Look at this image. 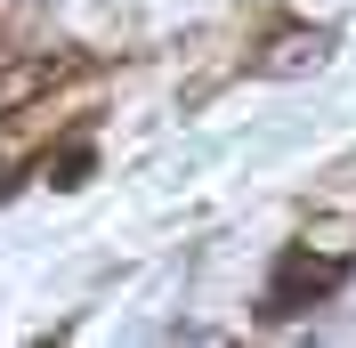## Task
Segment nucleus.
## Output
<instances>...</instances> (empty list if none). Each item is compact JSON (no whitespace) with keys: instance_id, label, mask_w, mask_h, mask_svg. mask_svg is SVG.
I'll use <instances>...</instances> for the list:
<instances>
[{"instance_id":"1","label":"nucleus","mask_w":356,"mask_h":348,"mask_svg":"<svg viewBox=\"0 0 356 348\" xmlns=\"http://www.w3.org/2000/svg\"><path fill=\"white\" fill-rule=\"evenodd\" d=\"M348 292V260L340 251H316V243H284L275 251V276L259 292V316L267 324H291V316H308V308L340 300Z\"/></svg>"},{"instance_id":"2","label":"nucleus","mask_w":356,"mask_h":348,"mask_svg":"<svg viewBox=\"0 0 356 348\" xmlns=\"http://www.w3.org/2000/svg\"><path fill=\"white\" fill-rule=\"evenodd\" d=\"M324 49H332V33L291 24V33H275V49H267V57H251V73H308V65H324Z\"/></svg>"}]
</instances>
